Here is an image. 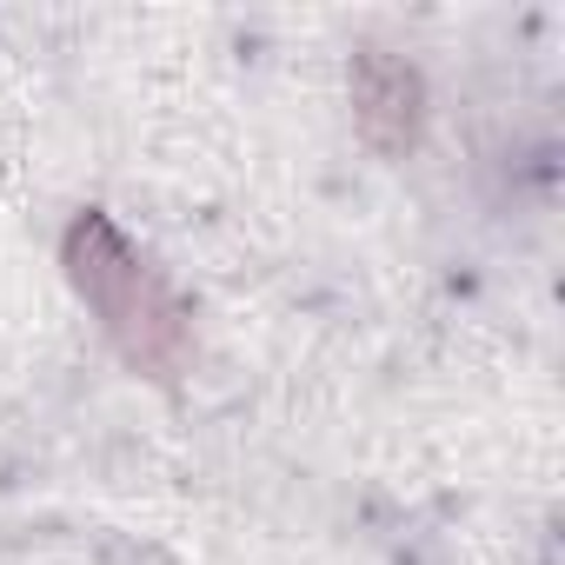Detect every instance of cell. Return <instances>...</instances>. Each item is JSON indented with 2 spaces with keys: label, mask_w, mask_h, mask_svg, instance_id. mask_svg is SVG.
<instances>
[{
  "label": "cell",
  "mask_w": 565,
  "mask_h": 565,
  "mask_svg": "<svg viewBox=\"0 0 565 565\" xmlns=\"http://www.w3.org/2000/svg\"><path fill=\"white\" fill-rule=\"evenodd\" d=\"M353 120H360V134H366L373 153H386V160L413 153L419 127H426V87H419V74L399 54H386V47H360L353 54Z\"/></svg>",
  "instance_id": "2"
},
{
  "label": "cell",
  "mask_w": 565,
  "mask_h": 565,
  "mask_svg": "<svg viewBox=\"0 0 565 565\" xmlns=\"http://www.w3.org/2000/svg\"><path fill=\"white\" fill-rule=\"evenodd\" d=\"M61 266L74 279V294L100 313L107 340L120 347V360L147 380H173L186 366V307L167 294V279L134 253V239L100 213H74L67 239H61Z\"/></svg>",
  "instance_id": "1"
}]
</instances>
